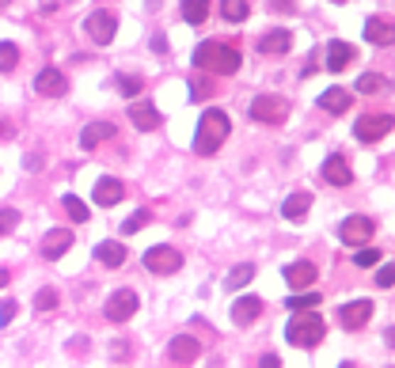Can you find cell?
<instances>
[{
	"mask_svg": "<svg viewBox=\"0 0 395 368\" xmlns=\"http://www.w3.org/2000/svg\"><path fill=\"white\" fill-rule=\"evenodd\" d=\"M16 224H19V213H16V209H0V236L16 232Z\"/></svg>",
	"mask_w": 395,
	"mask_h": 368,
	"instance_id": "cell-35",
	"label": "cell"
},
{
	"mask_svg": "<svg viewBox=\"0 0 395 368\" xmlns=\"http://www.w3.org/2000/svg\"><path fill=\"white\" fill-rule=\"evenodd\" d=\"M35 92L46 95V99H61L69 92V80H65V72H58V69H42L35 76Z\"/></svg>",
	"mask_w": 395,
	"mask_h": 368,
	"instance_id": "cell-13",
	"label": "cell"
},
{
	"mask_svg": "<svg viewBox=\"0 0 395 368\" xmlns=\"http://www.w3.org/2000/svg\"><path fill=\"white\" fill-rule=\"evenodd\" d=\"M129 121H134L137 129H145V133L163 126V118H160V110H156L152 99H134V103H129Z\"/></svg>",
	"mask_w": 395,
	"mask_h": 368,
	"instance_id": "cell-9",
	"label": "cell"
},
{
	"mask_svg": "<svg viewBox=\"0 0 395 368\" xmlns=\"http://www.w3.org/2000/svg\"><path fill=\"white\" fill-rule=\"evenodd\" d=\"M148 217H152L148 209H137V213H134V217H129L126 224H122V232H126V236H134V232H141V228L148 224Z\"/></svg>",
	"mask_w": 395,
	"mask_h": 368,
	"instance_id": "cell-34",
	"label": "cell"
},
{
	"mask_svg": "<svg viewBox=\"0 0 395 368\" xmlns=\"http://www.w3.org/2000/svg\"><path fill=\"white\" fill-rule=\"evenodd\" d=\"M210 95V84L205 80H190V99H205Z\"/></svg>",
	"mask_w": 395,
	"mask_h": 368,
	"instance_id": "cell-40",
	"label": "cell"
},
{
	"mask_svg": "<svg viewBox=\"0 0 395 368\" xmlns=\"http://www.w3.org/2000/svg\"><path fill=\"white\" fill-rule=\"evenodd\" d=\"M8 281H12V274H8V270H0V288H4Z\"/></svg>",
	"mask_w": 395,
	"mask_h": 368,
	"instance_id": "cell-47",
	"label": "cell"
},
{
	"mask_svg": "<svg viewBox=\"0 0 395 368\" xmlns=\"http://www.w3.org/2000/svg\"><path fill=\"white\" fill-rule=\"evenodd\" d=\"M35 308L38 311H53V308H58V288H38V293H35Z\"/></svg>",
	"mask_w": 395,
	"mask_h": 368,
	"instance_id": "cell-33",
	"label": "cell"
},
{
	"mask_svg": "<svg viewBox=\"0 0 395 368\" xmlns=\"http://www.w3.org/2000/svg\"><path fill=\"white\" fill-rule=\"evenodd\" d=\"M221 16L228 19V23H244V19L251 16V4L247 0H221Z\"/></svg>",
	"mask_w": 395,
	"mask_h": 368,
	"instance_id": "cell-27",
	"label": "cell"
},
{
	"mask_svg": "<svg viewBox=\"0 0 395 368\" xmlns=\"http://www.w3.org/2000/svg\"><path fill=\"white\" fill-rule=\"evenodd\" d=\"M289 308L293 311H312V308H320V293H296V296H289Z\"/></svg>",
	"mask_w": 395,
	"mask_h": 368,
	"instance_id": "cell-31",
	"label": "cell"
},
{
	"mask_svg": "<svg viewBox=\"0 0 395 368\" xmlns=\"http://www.w3.org/2000/svg\"><path fill=\"white\" fill-rule=\"evenodd\" d=\"M354 262L361 266V270H365V266H377V262H380V251H377V247H361V251L354 254Z\"/></svg>",
	"mask_w": 395,
	"mask_h": 368,
	"instance_id": "cell-36",
	"label": "cell"
},
{
	"mask_svg": "<svg viewBox=\"0 0 395 368\" xmlns=\"http://www.w3.org/2000/svg\"><path fill=\"white\" fill-rule=\"evenodd\" d=\"M183 19L190 27H202L210 19V0H183Z\"/></svg>",
	"mask_w": 395,
	"mask_h": 368,
	"instance_id": "cell-26",
	"label": "cell"
},
{
	"mask_svg": "<svg viewBox=\"0 0 395 368\" xmlns=\"http://www.w3.org/2000/svg\"><path fill=\"white\" fill-rule=\"evenodd\" d=\"M152 50H156V53H168V38H163V35H152Z\"/></svg>",
	"mask_w": 395,
	"mask_h": 368,
	"instance_id": "cell-43",
	"label": "cell"
},
{
	"mask_svg": "<svg viewBox=\"0 0 395 368\" xmlns=\"http://www.w3.org/2000/svg\"><path fill=\"white\" fill-rule=\"evenodd\" d=\"M141 308V300L134 288H118V293L107 300V319L111 323H126V319H134V311Z\"/></svg>",
	"mask_w": 395,
	"mask_h": 368,
	"instance_id": "cell-7",
	"label": "cell"
},
{
	"mask_svg": "<svg viewBox=\"0 0 395 368\" xmlns=\"http://www.w3.org/2000/svg\"><path fill=\"white\" fill-rule=\"evenodd\" d=\"M19 65V50L16 42H0V72H12Z\"/></svg>",
	"mask_w": 395,
	"mask_h": 368,
	"instance_id": "cell-30",
	"label": "cell"
},
{
	"mask_svg": "<svg viewBox=\"0 0 395 368\" xmlns=\"http://www.w3.org/2000/svg\"><path fill=\"white\" fill-rule=\"evenodd\" d=\"M183 266V254L175 251V247H148V254H145V270H152V274H175Z\"/></svg>",
	"mask_w": 395,
	"mask_h": 368,
	"instance_id": "cell-8",
	"label": "cell"
},
{
	"mask_svg": "<svg viewBox=\"0 0 395 368\" xmlns=\"http://www.w3.org/2000/svg\"><path fill=\"white\" fill-rule=\"evenodd\" d=\"M338 319H342L346 330H361L372 319V300H350V304H342V311H338Z\"/></svg>",
	"mask_w": 395,
	"mask_h": 368,
	"instance_id": "cell-11",
	"label": "cell"
},
{
	"mask_svg": "<svg viewBox=\"0 0 395 368\" xmlns=\"http://www.w3.org/2000/svg\"><path fill=\"white\" fill-rule=\"evenodd\" d=\"M118 87H122V95H137L141 92V76H118Z\"/></svg>",
	"mask_w": 395,
	"mask_h": 368,
	"instance_id": "cell-37",
	"label": "cell"
},
{
	"mask_svg": "<svg viewBox=\"0 0 395 368\" xmlns=\"http://www.w3.org/2000/svg\"><path fill=\"white\" fill-rule=\"evenodd\" d=\"M65 209H69V217L76 220V224H84V220H87V205L76 194H65Z\"/></svg>",
	"mask_w": 395,
	"mask_h": 368,
	"instance_id": "cell-32",
	"label": "cell"
},
{
	"mask_svg": "<svg viewBox=\"0 0 395 368\" xmlns=\"http://www.w3.org/2000/svg\"><path fill=\"white\" fill-rule=\"evenodd\" d=\"M16 300H4V304H0V327H8V323H12L16 319Z\"/></svg>",
	"mask_w": 395,
	"mask_h": 368,
	"instance_id": "cell-39",
	"label": "cell"
},
{
	"mask_svg": "<svg viewBox=\"0 0 395 368\" xmlns=\"http://www.w3.org/2000/svg\"><path fill=\"white\" fill-rule=\"evenodd\" d=\"M354 133H357V141H365V144L388 137V133H391V114H365L354 126Z\"/></svg>",
	"mask_w": 395,
	"mask_h": 368,
	"instance_id": "cell-10",
	"label": "cell"
},
{
	"mask_svg": "<svg viewBox=\"0 0 395 368\" xmlns=\"http://www.w3.org/2000/svg\"><path fill=\"white\" fill-rule=\"evenodd\" d=\"M122 197H126V186L118 183V178H99V183H95V202L103 205V209L107 205H118Z\"/></svg>",
	"mask_w": 395,
	"mask_h": 368,
	"instance_id": "cell-23",
	"label": "cell"
},
{
	"mask_svg": "<svg viewBox=\"0 0 395 368\" xmlns=\"http://www.w3.org/2000/svg\"><path fill=\"white\" fill-rule=\"evenodd\" d=\"M84 31L92 35V42H99V46H111L114 35H118V16L107 12V8H99V12H92L84 19Z\"/></svg>",
	"mask_w": 395,
	"mask_h": 368,
	"instance_id": "cell-5",
	"label": "cell"
},
{
	"mask_svg": "<svg viewBox=\"0 0 395 368\" xmlns=\"http://www.w3.org/2000/svg\"><path fill=\"white\" fill-rule=\"evenodd\" d=\"M270 8H274V12H293V0H270Z\"/></svg>",
	"mask_w": 395,
	"mask_h": 368,
	"instance_id": "cell-41",
	"label": "cell"
},
{
	"mask_svg": "<svg viewBox=\"0 0 395 368\" xmlns=\"http://www.w3.org/2000/svg\"><path fill=\"white\" fill-rule=\"evenodd\" d=\"M342 368H354V364H342Z\"/></svg>",
	"mask_w": 395,
	"mask_h": 368,
	"instance_id": "cell-49",
	"label": "cell"
},
{
	"mask_svg": "<svg viewBox=\"0 0 395 368\" xmlns=\"http://www.w3.org/2000/svg\"><path fill=\"white\" fill-rule=\"evenodd\" d=\"M198 353H202V342L190 338V334H179V338H171V345H168V357L175 364H190V361H198Z\"/></svg>",
	"mask_w": 395,
	"mask_h": 368,
	"instance_id": "cell-15",
	"label": "cell"
},
{
	"mask_svg": "<svg viewBox=\"0 0 395 368\" xmlns=\"http://www.w3.org/2000/svg\"><path fill=\"white\" fill-rule=\"evenodd\" d=\"M251 277H255V266H251V262H239L236 270L224 277V288H232V293H236V288H244V285L251 281Z\"/></svg>",
	"mask_w": 395,
	"mask_h": 368,
	"instance_id": "cell-28",
	"label": "cell"
},
{
	"mask_svg": "<svg viewBox=\"0 0 395 368\" xmlns=\"http://www.w3.org/2000/svg\"><path fill=\"white\" fill-rule=\"evenodd\" d=\"M365 38L372 46H391L395 35H391V19H369L365 23Z\"/></svg>",
	"mask_w": 395,
	"mask_h": 368,
	"instance_id": "cell-24",
	"label": "cell"
},
{
	"mask_svg": "<svg viewBox=\"0 0 395 368\" xmlns=\"http://www.w3.org/2000/svg\"><path fill=\"white\" fill-rule=\"evenodd\" d=\"M323 178L331 186H350L354 183V171H350V163L342 160V156H327L323 160Z\"/></svg>",
	"mask_w": 395,
	"mask_h": 368,
	"instance_id": "cell-18",
	"label": "cell"
},
{
	"mask_svg": "<svg viewBox=\"0 0 395 368\" xmlns=\"http://www.w3.org/2000/svg\"><path fill=\"white\" fill-rule=\"evenodd\" d=\"M354 58H357V50L350 46V42H342V38L327 42V69H331V72L350 69V61H354Z\"/></svg>",
	"mask_w": 395,
	"mask_h": 368,
	"instance_id": "cell-17",
	"label": "cell"
},
{
	"mask_svg": "<svg viewBox=\"0 0 395 368\" xmlns=\"http://www.w3.org/2000/svg\"><path fill=\"white\" fill-rule=\"evenodd\" d=\"M388 87H391L388 76H377V72L357 76V92H361V95H369V92H388Z\"/></svg>",
	"mask_w": 395,
	"mask_h": 368,
	"instance_id": "cell-29",
	"label": "cell"
},
{
	"mask_svg": "<svg viewBox=\"0 0 395 368\" xmlns=\"http://www.w3.org/2000/svg\"><path fill=\"white\" fill-rule=\"evenodd\" d=\"M0 137H12V126H8L4 118H0Z\"/></svg>",
	"mask_w": 395,
	"mask_h": 368,
	"instance_id": "cell-46",
	"label": "cell"
},
{
	"mask_svg": "<svg viewBox=\"0 0 395 368\" xmlns=\"http://www.w3.org/2000/svg\"><path fill=\"white\" fill-rule=\"evenodd\" d=\"M111 137H114V126H111V121H92V126L80 129V148L92 152L95 144H103V141H111Z\"/></svg>",
	"mask_w": 395,
	"mask_h": 368,
	"instance_id": "cell-19",
	"label": "cell"
},
{
	"mask_svg": "<svg viewBox=\"0 0 395 368\" xmlns=\"http://www.w3.org/2000/svg\"><path fill=\"white\" fill-rule=\"evenodd\" d=\"M194 65L213 72V76H232V72H239L244 58H239V50L228 46V42H202V46L194 50Z\"/></svg>",
	"mask_w": 395,
	"mask_h": 368,
	"instance_id": "cell-2",
	"label": "cell"
},
{
	"mask_svg": "<svg viewBox=\"0 0 395 368\" xmlns=\"http://www.w3.org/2000/svg\"><path fill=\"white\" fill-rule=\"evenodd\" d=\"M259 315H262V300L259 296H239L232 304V319L239 323V327H251Z\"/></svg>",
	"mask_w": 395,
	"mask_h": 368,
	"instance_id": "cell-20",
	"label": "cell"
},
{
	"mask_svg": "<svg viewBox=\"0 0 395 368\" xmlns=\"http://www.w3.org/2000/svg\"><path fill=\"white\" fill-rule=\"evenodd\" d=\"M38 167H42V156L31 152V156H27V171H38Z\"/></svg>",
	"mask_w": 395,
	"mask_h": 368,
	"instance_id": "cell-44",
	"label": "cell"
},
{
	"mask_svg": "<svg viewBox=\"0 0 395 368\" xmlns=\"http://www.w3.org/2000/svg\"><path fill=\"white\" fill-rule=\"evenodd\" d=\"M391 281H395V266H391V262H384V266H380V274H377V285H380V288H391Z\"/></svg>",
	"mask_w": 395,
	"mask_h": 368,
	"instance_id": "cell-38",
	"label": "cell"
},
{
	"mask_svg": "<svg viewBox=\"0 0 395 368\" xmlns=\"http://www.w3.org/2000/svg\"><path fill=\"white\" fill-rule=\"evenodd\" d=\"M259 368H281V361H278V357H274V353H262Z\"/></svg>",
	"mask_w": 395,
	"mask_h": 368,
	"instance_id": "cell-42",
	"label": "cell"
},
{
	"mask_svg": "<svg viewBox=\"0 0 395 368\" xmlns=\"http://www.w3.org/2000/svg\"><path fill=\"white\" fill-rule=\"evenodd\" d=\"M315 277H320V270H315L312 262H293V266H285V281H289L293 293H308V288L315 285Z\"/></svg>",
	"mask_w": 395,
	"mask_h": 368,
	"instance_id": "cell-12",
	"label": "cell"
},
{
	"mask_svg": "<svg viewBox=\"0 0 395 368\" xmlns=\"http://www.w3.org/2000/svg\"><path fill=\"white\" fill-rule=\"evenodd\" d=\"M228 129H232V118L224 114L221 107H210L198 121V137H194V152L198 156H217V148L228 141Z\"/></svg>",
	"mask_w": 395,
	"mask_h": 368,
	"instance_id": "cell-1",
	"label": "cell"
},
{
	"mask_svg": "<svg viewBox=\"0 0 395 368\" xmlns=\"http://www.w3.org/2000/svg\"><path fill=\"white\" fill-rule=\"evenodd\" d=\"M72 247V232L69 228H53V232H46V236H42V259H61L65 251Z\"/></svg>",
	"mask_w": 395,
	"mask_h": 368,
	"instance_id": "cell-16",
	"label": "cell"
},
{
	"mask_svg": "<svg viewBox=\"0 0 395 368\" xmlns=\"http://www.w3.org/2000/svg\"><path fill=\"white\" fill-rule=\"evenodd\" d=\"M350 103H354V95H350L346 87H327V92L320 95V107L327 110V114H346Z\"/></svg>",
	"mask_w": 395,
	"mask_h": 368,
	"instance_id": "cell-22",
	"label": "cell"
},
{
	"mask_svg": "<svg viewBox=\"0 0 395 368\" xmlns=\"http://www.w3.org/2000/svg\"><path fill=\"white\" fill-rule=\"evenodd\" d=\"M315 65H320V53H312V58H308V65H304V76H312Z\"/></svg>",
	"mask_w": 395,
	"mask_h": 368,
	"instance_id": "cell-45",
	"label": "cell"
},
{
	"mask_svg": "<svg viewBox=\"0 0 395 368\" xmlns=\"http://www.w3.org/2000/svg\"><path fill=\"white\" fill-rule=\"evenodd\" d=\"M323 334H327V323H323V315H315V311H293L289 327H285V338L293 345H301V350L320 345Z\"/></svg>",
	"mask_w": 395,
	"mask_h": 368,
	"instance_id": "cell-3",
	"label": "cell"
},
{
	"mask_svg": "<svg viewBox=\"0 0 395 368\" xmlns=\"http://www.w3.org/2000/svg\"><path fill=\"white\" fill-rule=\"evenodd\" d=\"M251 118H255L259 126H281V121L289 118V103H285L281 95H255L251 99Z\"/></svg>",
	"mask_w": 395,
	"mask_h": 368,
	"instance_id": "cell-4",
	"label": "cell"
},
{
	"mask_svg": "<svg viewBox=\"0 0 395 368\" xmlns=\"http://www.w3.org/2000/svg\"><path fill=\"white\" fill-rule=\"evenodd\" d=\"M372 232H377V220L372 217H346L342 224H338V236H342L346 247H365L372 239Z\"/></svg>",
	"mask_w": 395,
	"mask_h": 368,
	"instance_id": "cell-6",
	"label": "cell"
},
{
	"mask_svg": "<svg viewBox=\"0 0 395 368\" xmlns=\"http://www.w3.org/2000/svg\"><path fill=\"white\" fill-rule=\"evenodd\" d=\"M95 259L103 262V266H122V262H126V247H122L118 239H103V243L95 247Z\"/></svg>",
	"mask_w": 395,
	"mask_h": 368,
	"instance_id": "cell-25",
	"label": "cell"
},
{
	"mask_svg": "<svg viewBox=\"0 0 395 368\" xmlns=\"http://www.w3.org/2000/svg\"><path fill=\"white\" fill-rule=\"evenodd\" d=\"M4 4H8V0H0V8H4Z\"/></svg>",
	"mask_w": 395,
	"mask_h": 368,
	"instance_id": "cell-48",
	"label": "cell"
},
{
	"mask_svg": "<svg viewBox=\"0 0 395 368\" xmlns=\"http://www.w3.org/2000/svg\"><path fill=\"white\" fill-rule=\"evenodd\" d=\"M289 50H293V35L285 27H274L259 38V53H266V58H278V53H289Z\"/></svg>",
	"mask_w": 395,
	"mask_h": 368,
	"instance_id": "cell-14",
	"label": "cell"
},
{
	"mask_svg": "<svg viewBox=\"0 0 395 368\" xmlns=\"http://www.w3.org/2000/svg\"><path fill=\"white\" fill-rule=\"evenodd\" d=\"M308 209H312V194H289L285 197V205H281V217L285 220H293V224H301L304 217H308Z\"/></svg>",
	"mask_w": 395,
	"mask_h": 368,
	"instance_id": "cell-21",
	"label": "cell"
}]
</instances>
